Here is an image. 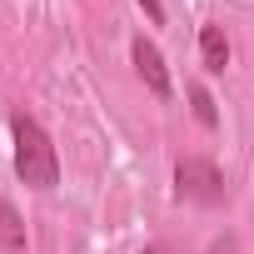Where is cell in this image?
Segmentation results:
<instances>
[{
	"mask_svg": "<svg viewBox=\"0 0 254 254\" xmlns=\"http://www.w3.org/2000/svg\"><path fill=\"white\" fill-rule=\"evenodd\" d=\"M10 130H15V175H20V185H30V190H40V194L55 190V185H60V155H55L50 135L40 130V120L15 115Z\"/></svg>",
	"mask_w": 254,
	"mask_h": 254,
	"instance_id": "obj_1",
	"label": "cell"
},
{
	"mask_svg": "<svg viewBox=\"0 0 254 254\" xmlns=\"http://www.w3.org/2000/svg\"><path fill=\"white\" fill-rule=\"evenodd\" d=\"M175 199L204 204V209L224 204V175H219V165H214V160H199V155L180 160V165H175Z\"/></svg>",
	"mask_w": 254,
	"mask_h": 254,
	"instance_id": "obj_2",
	"label": "cell"
},
{
	"mask_svg": "<svg viewBox=\"0 0 254 254\" xmlns=\"http://www.w3.org/2000/svg\"><path fill=\"white\" fill-rule=\"evenodd\" d=\"M130 60H135V70H140V80H145V90H150L155 100H170V95H175L170 65H165V55H160V45H155V40L135 35V45H130Z\"/></svg>",
	"mask_w": 254,
	"mask_h": 254,
	"instance_id": "obj_3",
	"label": "cell"
},
{
	"mask_svg": "<svg viewBox=\"0 0 254 254\" xmlns=\"http://www.w3.org/2000/svg\"><path fill=\"white\" fill-rule=\"evenodd\" d=\"M199 55H204V70L209 75H224L229 70V40H224L219 25H204L199 30Z\"/></svg>",
	"mask_w": 254,
	"mask_h": 254,
	"instance_id": "obj_4",
	"label": "cell"
},
{
	"mask_svg": "<svg viewBox=\"0 0 254 254\" xmlns=\"http://www.w3.org/2000/svg\"><path fill=\"white\" fill-rule=\"evenodd\" d=\"M0 249H10V254L25 249V219L15 214V204L5 194H0Z\"/></svg>",
	"mask_w": 254,
	"mask_h": 254,
	"instance_id": "obj_5",
	"label": "cell"
},
{
	"mask_svg": "<svg viewBox=\"0 0 254 254\" xmlns=\"http://www.w3.org/2000/svg\"><path fill=\"white\" fill-rule=\"evenodd\" d=\"M190 105H194V115H199V125H219V110H214V95L204 90V85H190Z\"/></svg>",
	"mask_w": 254,
	"mask_h": 254,
	"instance_id": "obj_6",
	"label": "cell"
},
{
	"mask_svg": "<svg viewBox=\"0 0 254 254\" xmlns=\"http://www.w3.org/2000/svg\"><path fill=\"white\" fill-rule=\"evenodd\" d=\"M204 254H239V244H234V239H229V234H224V239H214V244H209V249H204Z\"/></svg>",
	"mask_w": 254,
	"mask_h": 254,
	"instance_id": "obj_7",
	"label": "cell"
},
{
	"mask_svg": "<svg viewBox=\"0 0 254 254\" xmlns=\"http://www.w3.org/2000/svg\"><path fill=\"white\" fill-rule=\"evenodd\" d=\"M140 5H145V15H150V20H155V25H160V20H165V5H160V0H140Z\"/></svg>",
	"mask_w": 254,
	"mask_h": 254,
	"instance_id": "obj_8",
	"label": "cell"
},
{
	"mask_svg": "<svg viewBox=\"0 0 254 254\" xmlns=\"http://www.w3.org/2000/svg\"><path fill=\"white\" fill-rule=\"evenodd\" d=\"M145 254H180V249H170V244H150Z\"/></svg>",
	"mask_w": 254,
	"mask_h": 254,
	"instance_id": "obj_9",
	"label": "cell"
}]
</instances>
